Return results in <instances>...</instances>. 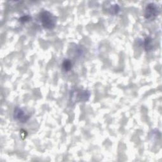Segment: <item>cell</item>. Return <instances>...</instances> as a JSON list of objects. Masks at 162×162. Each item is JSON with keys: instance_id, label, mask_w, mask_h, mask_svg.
I'll use <instances>...</instances> for the list:
<instances>
[{"instance_id": "obj_1", "label": "cell", "mask_w": 162, "mask_h": 162, "mask_svg": "<svg viewBox=\"0 0 162 162\" xmlns=\"http://www.w3.org/2000/svg\"><path fill=\"white\" fill-rule=\"evenodd\" d=\"M40 20L43 27L46 29H53L57 23V18L48 11H44L40 13Z\"/></svg>"}, {"instance_id": "obj_4", "label": "cell", "mask_w": 162, "mask_h": 162, "mask_svg": "<svg viewBox=\"0 0 162 162\" xmlns=\"http://www.w3.org/2000/svg\"><path fill=\"white\" fill-rule=\"evenodd\" d=\"M13 117L15 120L19 121L21 123H25L29 119L30 115L25 113L22 109L17 106L14 110Z\"/></svg>"}, {"instance_id": "obj_3", "label": "cell", "mask_w": 162, "mask_h": 162, "mask_svg": "<svg viewBox=\"0 0 162 162\" xmlns=\"http://www.w3.org/2000/svg\"><path fill=\"white\" fill-rule=\"evenodd\" d=\"M90 92L87 90H74L71 93V100L72 102L87 101L90 97Z\"/></svg>"}, {"instance_id": "obj_9", "label": "cell", "mask_w": 162, "mask_h": 162, "mask_svg": "<svg viewBox=\"0 0 162 162\" xmlns=\"http://www.w3.org/2000/svg\"><path fill=\"white\" fill-rule=\"evenodd\" d=\"M26 136H27L26 131H24L23 130H22L21 131V137L23 139H25V138H26Z\"/></svg>"}, {"instance_id": "obj_2", "label": "cell", "mask_w": 162, "mask_h": 162, "mask_svg": "<svg viewBox=\"0 0 162 162\" xmlns=\"http://www.w3.org/2000/svg\"><path fill=\"white\" fill-rule=\"evenodd\" d=\"M160 10L159 6L154 3H150L147 5L145 8V17L146 19L153 20L159 15Z\"/></svg>"}, {"instance_id": "obj_7", "label": "cell", "mask_w": 162, "mask_h": 162, "mask_svg": "<svg viewBox=\"0 0 162 162\" xmlns=\"http://www.w3.org/2000/svg\"><path fill=\"white\" fill-rule=\"evenodd\" d=\"M120 8L119 5L117 4H115L110 5V6L108 9V12L112 15H116L120 12Z\"/></svg>"}, {"instance_id": "obj_5", "label": "cell", "mask_w": 162, "mask_h": 162, "mask_svg": "<svg viewBox=\"0 0 162 162\" xmlns=\"http://www.w3.org/2000/svg\"><path fill=\"white\" fill-rule=\"evenodd\" d=\"M73 64L72 62L69 59H66L62 63V68L65 72H69L72 68Z\"/></svg>"}, {"instance_id": "obj_8", "label": "cell", "mask_w": 162, "mask_h": 162, "mask_svg": "<svg viewBox=\"0 0 162 162\" xmlns=\"http://www.w3.org/2000/svg\"><path fill=\"white\" fill-rule=\"evenodd\" d=\"M31 20V17L29 15H24L19 18V22L22 23H25L29 22Z\"/></svg>"}, {"instance_id": "obj_6", "label": "cell", "mask_w": 162, "mask_h": 162, "mask_svg": "<svg viewBox=\"0 0 162 162\" xmlns=\"http://www.w3.org/2000/svg\"><path fill=\"white\" fill-rule=\"evenodd\" d=\"M144 47L146 51H149L153 49V43H152V39L150 37H148L145 39L144 41Z\"/></svg>"}]
</instances>
